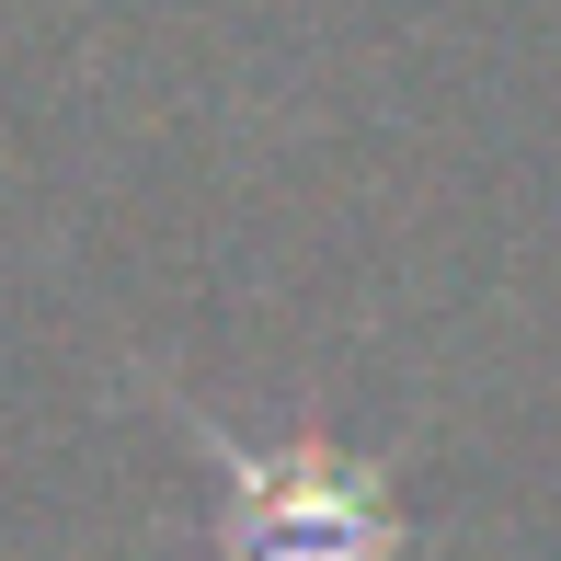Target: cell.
Masks as SVG:
<instances>
[{
  "mask_svg": "<svg viewBox=\"0 0 561 561\" xmlns=\"http://www.w3.org/2000/svg\"><path fill=\"white\" fill-rule=\"evenodd\" d=\"M184 436L218 458V516H207V550L218 561H401L413 550V516H401V481L378 458H344L321 436H287V447H241L218 413L172 401Z\"/></svg>",
  "mask_w": 561,
  "mask_h": 561,
  "instance_id": "6da1fadb",
  "label": "cell"
}]
</instances>
